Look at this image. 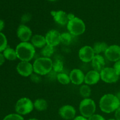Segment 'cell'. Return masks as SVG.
Instances as JSON below:
<instances>
[{"mask_svg":"<svg viewBox=\"0 0 120 120\" xmlns=\"http://www.w3.org/2000/svg\"><path fill=\"white\" fill-rule=\"evenodd\" d=\"M120 107V103L116 94L107 93L103 95L99 101V108L104 113L115 112Z\"/></svg>","mask_w":120,"mask_h":120,"instance_id":"cell-1","label":"cell"},{"mask_svg":"<svg viewBox=\"0 0 120 120\" xmlns=\"http://www.w3.org/2000/svg\"><path fill=\"white\" fill-rule=\"evenodd\" d=\"M73 120H88V118H86V117H83V116L80 115V116H76V117Z\"/></svg>","mask_w":120,"mask_h":120,"instance_id":"cell-35","label":"cell"},{"mask_svg":"<svg viewBox=\"0 0 120 120\" xmlns=\"http://www.w3.org/2000/svg\"><path fill=\"white\" fill-rule=\"evenodd\" d=\"M34 109V102L28 97H22L16 101L15 105L16 113L21 116H26L31 113Z\"/></svg>","mask_w":120,"mask_h":120,"instance_id":"cell-5","label":"cell"},{"mask_svg":"<svg viewBox=\"0 0 120 120\" xmlns=\"http://www.w3.org/2000/svg\"><path fill=\"white\" fill-rule=\"evenodd\" d=\"M79 109L81 116L89 118L96 112V104L91 98H83L80 103Z\"/></svg>","mask_w":120,"mask_h":120,"instance_id":"cell-6","label":"cell"},{"mask_svg":"<svg viewBox=\"0 0 120 120\" xmlns=\"http://www.w3.org/2000/svg\"><path fill=\"white\" fill-rule=\"evenodd\" d=\"M107 120H117L115 119V118H110V119H109Z\"/></svg>","mask_w":120,"mask_h":120,"instance_id":"cell-39","label":"cell"},{"mask_svg":"<svg viewBox=\"0 0 120 120\" xmlns=\"http://www.w3.org/2000/svg\"><path fill=\"white\" fill-rule=\"evenodd\" d=\"M116 97H117V98L118 99V100H119L120 103V91H118V92L116 94Z\"/></svg>","mask_w":120,"mask_h":120,"instance_id":"cell-37","label":"cell"},{"mask_svg":"<svg viewBox=\"0 0 120 120\" xmlns=\"http://www.w3.org/2000/svg\"><path fill=\"white\" fill-rule=\"evenodd\" d=\"M33 68L34 73L41 76H45L52 70L53 61L50 58L41 56L34 60Z\"/></svg>","mask_w":120,"mask_h":120,"instance_id":"cell-3","label":"cell"},{"mask_svg":"<svg viewBox=\"0 0 120 120\" xmlns=\"http://www.w3.org/2000/svg\"><path fill=\"white\" fill-rule=\"evenodd\" d=\"M27 120H39L36 118H29V119Z\"/></svg>","mask_w":120,"mask_h":120,"instance_id":"cell-38","label":"cell"},{"mask_svg":"<svg viewBox=\"0 0 120 120\" xmlns=\"http://www.w3.org/2000/svg\"><path fill=\"white\" fill-rule=\"evenodd\" d=\"M104 55L107 59L111 62H117L120 60V46L112 45L109 46Z\"/></svg>","mask_w":120,"mask_h":120,"instance_id":"cell-12","label":"cell"},{"mask_svg":"<svg viewBox=\"0 0 120 120\" xmlns=\"http://www.w3.org/2000/svg\"><path fill=\"white\" fill-rule=\"evenodd\" d=\"M30 41L33 46L38 49H42L47 45L45 36L39 34L33 35Z\"/></svg>","mask_w":120,"mask_h":120,"instance_id":"cell-18","label":"cell"},{"mask_svg":"<svg viewBox=\"0 0 120 120\" xmlns=\"http://www.w3.org/2000/svg\"><path fill=\"white\" fill-rule=\"evenodd\" d=\"M30 79L33 83H36V84H38L40 82L42 81V78H41V76L38 75V74L34 73L31 76H30Z\"/></svg>","mask_w":120,"mask_h":120,"instance_id":"cell-29","label":"cell"},{"mask_svg":"<svg viewBox=\"0 0 120 120\" xmlns=\"http://www.w3.org/2000/svg\"><path fill=\"white\" fill-rule=\"evenodd\" d=\"M5 61V58L3 53H1L0 52V66L4 63Z\"/></svg>","mask_w":120,"mask_h":120,"instance_id":"cell-34","label":"cell"},{"mask_svg":"<svg viewBox=\"0 0 120 120\" xmlns=\"http://www.w3.org/2000/svg\"><path fill=\"white\" fill-rule=\"evenodd\" d=\"M92 47L96 55H101V53L104 54L109 45L104 42H97Z\"/></svg>","mask_w":120,"mask_h":120,"instance_id":"cell-20","label":"cell"},{"mask_svg":"<svg viewBox=\"0 0 120 120\" xmlns=\"http://www.w3.org/2000/svg\"><path fill=\"white\" fill-rule=\"evenodd\" d=\"M79 94L83 98H90L91 94V89L90 86L86 84L81 85L79 89Z\"/></svg>","mask_w":120,"mask_h":120,"instance_id":"cell-22","label":"cell"},{"mask_svg":"<svg viewBox=\"0 0 120 120\" xmlns=\"http://www.w3.org/2000/svg\"><path fill=\"white\" fill-rule=\"evenodd\" d=\"M16 71L22 77H30L34 73L33 64L30 62L20 61L16 66Z\"/></svg>","mask_w":120,"mask_h":120,"instance_id":"cell-9","label":"cell"},{"mask_svg":"<svg viewBox=\"0 0 120 120\" xmlns=\"http://www.w3.org/2000/svg\"><path fill=\"white\" fill-rule=\"evenodd\" d=\"M55 52V48L46 45L42 49H41V53L42 57L50 58Z\"/></svg>","mask_w":120,"mask_h":120,"instance_id":"cell-25","label":"cell"},{"mask_svg":"<svg viewBox=\"0 0 120 120\" xmlns=\"http://www.w3.org/2000/svg\"><path fill=\"white\" fill-rule=\"evenodd\" d=\"M113 68L115 69L117 75L120 77V60L114 63L113 66Z\"/></svg>","mask_w":120,"mask_h":120,"instance_id":"cell-32","label":"cell"},{"mask_svg":"<svg viewBox=\"0 0 120 120\" xmlns=\"http://www.w3.org/2000/svg\"><path fill=\"white\" fill-rule=\"evenodd\" d=\"M3 120H25L23 116L17 113L9 114L4 118Z\"/></svg>","mask_w":120,"mask_h":120,"instance_id":"cell-28","label":"cell"},{"mask_svg":"<svg viewBox=\"0 0 120 120\" xmlns=\"http://www.w3.org/2000/svg\"><path fill=\"white\" fill-rule=\"evenodd\" d=\"M56 79L59 83L62 85H68L71 83L69 75L63 72L57 73L56 75Z\"/></svg>","mask_w":120,"mask_h":120,"instance_id":"cell-23","label":"cell"},{"mask_svg":"<svg viewBox=\"0 0 120 120\" xmlns=\"http://www.w3.org/2000/svg\"><path fill=\"white\" fill-rule=\"evenodd\" d=\"M45 36L48 45L55 48L61 43V34L56 29L49 30Z\"/></svg>","mask_w":120,"mask_h":120,"instance_id":"cell-10","label":"cell"},{"mask_svg":"<svg viewBox=\"0 0 120 120\" xmlns=\"http://www.w3.org/2000/svg\"><path fill=\"white\" fill-rule=\"evenodd\" d=\"M88 120H106L103 116L98 114H94L88 118Z\"/></svg>","mask_w":120,"mask_h":120,"instance_id":"cell-31","label":"cell"},{"mask_svg":"<svg viewBox=\"0 0 120 120\" xmlns=\"http://www.w3.org/2000/svg\"><path fill=\"white\" fill-rule=\"evenodd\" d=\"M73 35L69 32H64L61 34V43L65 46L71 44L73 41Z\"/></svg>","mask_w":120,"mask_h":120,"instance_id":"cell-24","label":"cell"},{"mask_svg":"<svg viewBox=\"0 0 120 120\" xmlns=\"http://www.w3.org/2000/svg\"><path fill=\"white\" fill-rule=\"evenodd\" d=\"M66 27L68 32L75 36L82 35L85 32L86 29V26L84 21L76 16L69 20Z\"/></svg>","mask_w":120,"mask_h":120,"instance_id":"cell-4","label":"cell"},{"mask_svg":"<svg viewBox=\"0 0 120 120\" xmlns=\"http://www.w3.org/2000/svg\"><path fill=\"white\" fill-rule=\"evenodd\" d=\"M71 83L75 85H82L84 83L85 74L82 70L75 68L71 70L69 74Z\"/></svg>","mask_w":120,"mask_h":120,"instance_id":"cell-14","label":"cell"},{"mask_svg":"<svg viewBox=\"0 0 120 120\" xmlns=\"http://www.w3.org/2000/svg\"><path fill=\"white\" fill-rule=\"evenodd\" d=\"M8 47V41L5 35L0 32V52H3Z\"/></svg>","mask_w":120,"mask_h":120,"instance_id":"cell-27","label":"cell"},{"mask_svg":"<svg viewBox=\"0 0 120 120\" xmlns=\"http://www.w3.org/2000/svg\"><path fill=\"white\" fill-rule=\"evenodd\" d=\"M34 109L38 111H44L48 107V101L44 98H37L34 101Z\"/></svg>","mask_w":120,"mask_h":120,"instance_id":"cell-19","label":"cell"},{"mask_svg":"<svg viewBox=\"0 0 120 120\" xmlns=\"http://www.w3.org/2000/svg\"><path fill=\"white\" fill-rule=\"evenodd\" d=\"M79 57L83 63H90L95 56L94 51L92 46L85 45L82 47L79 50Z\"/></svg>","mask_w":120,"mask_h":120,"instance_id":"cell-8","label":"cell"},{"mask_svg":"<svg viewBox=\"0 0 120 120\" xmlns=\"http://www.w3.org/2000/svg\"><path fill=\"white\" fill-rule=\"evenodd\" d=\"M49 1H57V0H49Z\"/></svg>","mask_w":120,"mask_h":120,"instance_id":"cell-40","label":"cell"},{"mask_svg":"<svg viewBox=\"0 0 120 120\" xmlns=\"http://www.w3.org/2000/svg\"><path fill=\"white\" fill-rule=\"evenodd\" d=\"M101 80L107 84L117 83L120 79L113 67H105L100 71Z\"/></svg>","mask_w":120,"mask_h":120,"instance_id":"cell-7","label":"cell"},{"mask_svg":"<svg viewBox=\"0 0 120 120\" xmlns=\"http://www.w3.org/2000/svg\"><path fill=\"white\" fill-rule=\"evenodd\" d=\"M59 115L64 120H73L76 117V110L73 105L66 104L62 105L58 111Z\"/></svg>","mask_w":120,"mask_h":120,"instance_id":"cell-11","label":"cell"},{"mask_svg":"<svg viewBox=\"0 0 120 120\" xmlns=\"http://www.w3.org/2000/svg\"><path fill=\"white\" fill-rule=\"evenodd\" d=\"M63 69H64V63L62 60L57 59L53 62L52 70H53L55 73H59L62 72Z\"/></svg>","mask_w":120,"mask_h":120,"instance_id":"cell-26","label":"cell"},{"mask_svg":"<svg viewBox=\"0 0 120 120\" xmlns=\"http://www.w3.org/2000/svg\"><path fill=\"white\" fill-rule=\"evenodd\" d=\"M50 14L52 15L55 22L59 25H67L68 22L69 21V14H67L63 11H53Z\"/></svg>","mask_w":120,"mask_h":120,"instance_id":"cell-15","label":"cell"},{"mask_svg":"<svg viewBox=\"0 0 120 120\" xmlns=\"http://www.w3.org/2000/svg\"><path fill=\"white\" fill-rule=\"evenodd\" d=\"M32 18V15L29 13H26L23 14L21 18V21L22 24H25L27 22H29Z\"/></svg>","mask_w":120,"mask_h":120,"instance_id":"cell-30","label":"cell"},{"mask_svg":"<svg viewBox=\"0 0 120 120\" xmlns=\"http://www.w3.org/2000/svg\"><path fill=\"white\" fill-rule=\"evenodd\" d=\"M91 66L93 70L100 72L105 68V59L101 55H96L91 62Z\"/></svg>","mask_w":120,"mask_h":120,"instance_id":"cell-17","label":"cell"},{"mask_svg":"<svg viewBox=\"0 0 120 120\" xmlns=\"http://www.w3.org/2000/svg\"><path fill=\"white\" fill-rule=\"evenodd\" d=\"M15 50L20 61L30 62L36 53V48L29 42H21L16 46Z\"/></svg>","mask_w":120,"mask_h":120,"instance_id":"cell-2","label":"cell"},{"mask_svg":"<svg viewBox=\"0 0 120 120\" xmlns=\"http://www.w3.org/2000/svg\"><path fill=\"white\" fill-rule=\"evenodd\" d=\"M16 35L21 42H29L33 36L32 30L28 26L21 24L17 28Z\"/></svg>","mask_w":120,"mask_h":120,"instance_id":"cell-13","label":"cell"},{"mask_svg":"<svg viewBox=\"0 0 120 120\" xmlns=\"http://www.w3.org/2000/svg\"><path fill=\"white\" fill-rule=\"evenodd\" d=\"M100 80V73L93 69L85 74L84 83L90 86L97 84Z\"/></svg>","mask_w":120,"mask_h":120,"instance_id":"cell-16","label":"cell"},{"mask_svg":"<svg viewBox=\"0 0 120 120\" xmlns=\"http://www.w3.org/2000/svg\"><path fill=\"white\" fill-rule=\"evenodd\" d=\"M3 55L5 59L10 61H14L17 59V55L15 49L8 46L3 51Z\"/></svg>","mask_w":120,"mask_h":120,"instance_id":"cell-21","label":"cell"},{"mask_svg":"<svg viewBox=\"0 0 120 120\" xmlns=\"http://www.w3.org/2000/svg\"><path fill=\"white\" fill-rule=\"evenodd\" d=\"M114 112L115 119L117 120H120V107Z\"/></svg>","mask_w":120,"mask_h":120,"instance_id":"cell-33","label":"cell"},{"mask_svg":"<svg viewBox=\"0 0 120 120\" xmlns=\"http://www.w3.org/2000/svg\"><path fill=\"white\" fill-rule=\"evenodd\" d=\"M5 26V23L4 22V21H2V19H0V32L3 30V29L4 28Z\"/></svg>","mask_w":120,"mask_h":120,"instance_id":"cell-36","label":"cell"}]
</instances>
